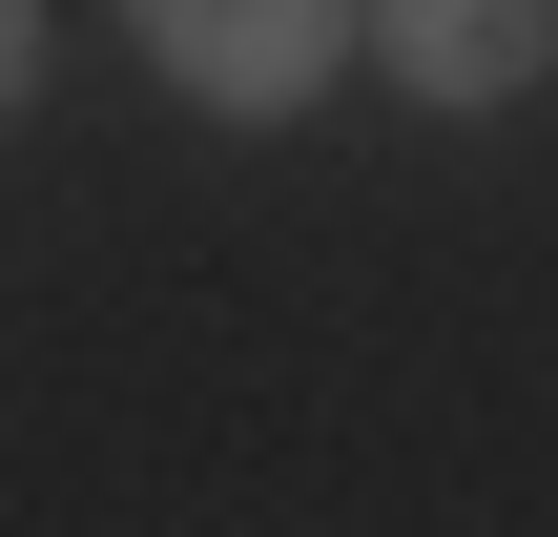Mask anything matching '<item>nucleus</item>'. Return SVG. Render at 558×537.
Wrapping results in <instances>:
<instances>
[{
	"label": "nucleus",
	"instance_id": "3",
	"mask_svg": "<svg viewBox=\"0 0 558 537\" xmlns=\"http://www.w3.org/2000/svg\"><path fill=\"white\" fill-rule=\"evenodd\" d=\"M41 103V0H0V124Z\"/></svg>",
	"mask_w": 558,
	"mask_h": 537
},
{
	"label": "nucleus",
	"instance_id": "1",
	"mask_svg": "<svg viewBox=\"0 0 558 537\" xmlns=\"http://www.w3.org/2000/svg\"><path fill=\"white\" fill-rule=\"evenodd\" d=\"M124 41L207 124H290V103H331V62L373 41V0H124Z\"/></svg>",
	"mask_w": 558,
	"mask_h": 537
},
{
	"label": "nucleus",
	"instance_id": "2",
	"mask_svg": "<svg viewBox=\"0 0 558 537\" xmlns=\"http://www.w3.org/2000/svg\"><path fill=\"white\" fill-rule=\"evenodd\" d=\"M373 62L476 124V103H518V83L558 62V0H373Z\"/></svg>",
	"mask_w": 558,
	"mask_h": 537
}]
</instances>
